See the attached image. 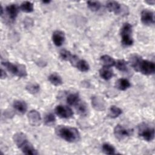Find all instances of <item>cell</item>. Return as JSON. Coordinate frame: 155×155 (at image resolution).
<instances>
[{
	"instance_id": "6da1fadb",
	"label": "cell",
	"mask_w": 155,
	"mask_h": 155,
	"mask_svg": "<svg viewBox=\"0 0 155 155\" xmlns=\"http://www.w3.org/2000/svg\"><path fill=\"white\" fill-rule=\"evenodd\" d=\"M131 67L138 72L145 75H150L155 72V64L153 62L143 59L137 54L132 55L130 59Z\"/></svg>"
},
{
	"instance_id": "7a4b0ae2",
	"label": "cell",
	"mask_w": 155,
	"mask_h": 155,
	"mask_svg": "<svg viewBox=\"0 0 155 155\" xmlns=\"http://www.w3.org/2000/svg\"><path fill=\"white\" fill-rule=\"evenodd\" d=\"M55 133L59 137L68 142H75L80 139V133L74 127L59 125L55 128Z\"/></svg>"
},
{
	"instance_id": "3957f363",
	"label": "cell",
	"mask_w": 155,
	"mask_h": 155,
	"mask_svg": "<svg viewBox=\"0 0 155 155\" xmlns=\"http://www.w3.org/2000/svg\"><path fill=\"white\" fill-rule=\"evenodd\" d=\"M14 142L16 146L21 150V151L26 154H38L37 150L28 142L26 136L21 133L18 132L13 135V137Z\"/></svg>"
},
{
	"instance_id": "277c9868",
	"label": "cell",
	"mask_w": 155,
	"mask_h": 155,
	"mask_svg": "<svg viewBox=\"0 0 155 155\" xmlns=\"http://www.w3.org/2000/svg\"><path fill=\"white\" fill-rule=\"evenodd\" d=\"M2 65L13 74L19 78H24L27 75L26 67L21 64H13L10 62H2Z\"/></svg>"
},
{
	"instance_id": "5b68a950",
	"label": "cell",
	"mask_w": 155,
	"mask_h": 155,
	"mask_svg": "<svg viewBox=\"0 0 155 155\" xmlns=\"http://www.w3.org/2000/svg\"><path fill=\"white\" fill-rule=\"evenodd\" d=\"M131 33V25L128 22L124 24L120 29V35L122 36V43L125 46H130L133 44Z\"/></svg>"
},
{
	"instance_id": "8992f818",
	"label": "cell",
	"mask_w": 155,
	"mask_h": 155,
	"mask_svg": "<svg viewBox=\"0 0 155 155\" xmlns=\"http://www.w3.org/2000/svg\"><path fill=\"white\" fill-rule=\"evenodd\" d=\"M138 134L146 141H151L154 137V129L147 124L142 123L138 127Z\"/></svg>"
},
{
	"instance_id": "52a82bcc",
	"label": "cell",
	"mask_w": 155,
	"mask_h": 155,
	"mask_svg": "<svg viewBox=\"0 0 155 155\" xmlns=\"http://www.w3.org/2000/svg\"><path fill=\"white\" fill-rule=\"evenodd\" d=\"M54 111L57 116L63 119H69L73 115L72 110L67 106L58 105L55 108Z\"/></svg>"
},
{
	"instance_id": "ba28073f",
	"label": "cell",
	"mask_w": 155,
	"mask_h": 155,
	"mask_svg": "<svg viewBox=\"0 0 155 155\" xmlns=\"http://www.w3.org/2000/svg\"><path fill=\"white\" fill-rule=\"evenodd\" d=\"M131 131L121 125H117L114 128V134L119 140H123L131 135Z\"/></svg>"
},
{
	"instance_id": "9c48e42d",
	"label": "cell",
	"mask_w": 155,
	"mask_h": 155,
	"mask_svg": "<svg viewBox=\"0 0 155 155\" xmlns=\"http://www.w3.org/2000/svg\"><path fill=\"white\" fill-rule=\"evenodd\" d=\"M141 21L143 24L147 25H150L154 24V13L152 11L147 9L142 10L141 12Z\"/></svg>"
},
{
	"instance_id": "30bf717a",
	"label": "cell",
	"mask_w": 155,
	"mask_h": 155,
	"mask_svg": "<svg viewBox=\"0 0 155 155\" xmlns=\"http://www.w3.org/2000/svg\"><path fill=\"white\" fill-rule=\"evenodd\" d=\"M27 117L30 124L33 126H38L41 122V117L40 113L35 110H32L30 111L27 114Z\"/></svg>"
},
{
	"instance_id": "8fae6325",
	"label": "cell",
	"mask_w": 155,
	"mask_h": 155,
	"mask_svg": "<svg viewBox=\"0 0 155 155\" xmlns=\"http://www.w3.org/2000/svg\"><path fill=\"white\" fill-rule=\"evenodd\" d=\"M107 8L108 10V11L111 12H113L116 15L120 14L122 13L124 11L125 12V10H122L123 8L118 2L111 1H108L106 5Z\"/></svg>"
},
{
	"instance_id": "7c38bea8",
	"label": "cell",
	"mask_w": 155,
	"mask_h": 155,
	"mask_svg": "<svg viewBox=\"0 0 155 155\" xmlns=\"http://www.w3.org/2000/svg\"><path fill=\"white\" fill-rule=\"evenodd\" d=\"M91 105L95 110L98 111H102L105 108V101L98 96H94L91 97Z\"/></svg>"
},
{
	"instance_id": "4fadbf2b",
	"label": "cell",
	"mask_w": 155,
	"mask_h": 155,
	"mask_svg": "<svg viewBox=\"0 0 155 155\" xmlns=\"http://www.w3.org/2000/svg\"><path fill=\"white\" fill-rule=\"evenodd\" d=\"M52 41L54 44L58 47L61 46L65 41L64 33L61 30H56L53 33Z\"/></svg>"
},
{
	"instance_id": "5bb4252c",
	"label": "cell",
	"mask_w": 155,
	"mask_h": 155,
	"mask_svg": "<svg viewBox=\"0 0 155 155\" xmlns=\"http://www.w3.org/2000/svg\"><path fill=\"white\" fill-rule=\"evenodd\" d=\"M6 12L12 20H15L18 15L19 8L16 4H10L6 7Z\"/></svg>"
},
{
	"instance_id": "9a60e30c",
	"label": "cell",
	"mask_w": 155,
	"mask_h": 155,
	"mask_svg": "<svg viewBox=\"0 0 155 155\" xmlns=\"http://www.w3.org/2000/svg\"><path fill=\"white\" fill-rule=\"evenodd\" d=\"M13 108L20 114H24L27 110V105L25 101L18 100L13 102Z\"/></svg>"
},
{
	"instance_id": "2e32d148",
	"label": "cell",
	"mask_w": 155,
	"mask_h": 155,
	"mask_svg": "<svg viewBox=\"0 0 155 155\" xmlns=\"http://www.w3.org/2000/svg\"><path fill=\"white\" fill-rule=\"evenodd\" d=\"M99 74L102 79L105 80H109L113 77V73L110 67H103L99 70Z\"/></svg>"
},
{
	"instance_id": "e0dca14e",
	"label": "cell",
	"mask_w": 155,
	"mask_h": 155,
	"mask_svg": "<svg viewBox=\"0 0 155 155\" xmlns=\"http://www.w3.org/2000/svg\"><path fill=\"white\" fill-rule=\"evenodd\" d=\"M101 61L104 65V67H111L114 65L115 64V60L111 56L104 54L102 55L101 57Z\"/></svg>"
},
{
	"instance_id": "ac0fdd59",
	"label": "cell",
	"mask_w": 155,
	"mask_h": 155,
	"mask_svg": "<svg viewBox=\"0 0 155 155\" xmlns=\"http://www.w3.org/2000/svg\"><path fill=\"white\" fill-rule=\"evenodd\" d=\"M116 86L119 90L124 91L130 88L131 84L129 81L127 80V79L121 78L117 81V82H116Z\"/></svg>"
},
{
	"instance_id": "d6986e66",
	"label": "cell",
	"mask_w": 155,
	"mask_h": 155,
	"mask_svg": "<svg viewBox=\"0 0 155 155\" xmlns=\"http://www.w3.org/2000/svg\"><path fill=\"white\" fill-rule=\"evenodd\" d=\"M48 79L51 84L55 86H59L62 84V79L61 77L56 73L51 74L48 76Z\"/></svg>"
},
{
	"instance_id": "ffe728a7",
	"label": "cell",
	"mask_w": 155,
	"mask_h": 155,
	"mask_svg": "<svg viewBox=\"0 0 155 155\" xmlns=\"http://www.w3.org/2000/svg\"><path fill=\"white\" fill-rule=\"evenodd\" d=\"M75 67H76L79 71L82 72H86L88 71L90 68L89 64L84 59H79Z\"/></svg>"
},
{
	"instance_id": "44dd1931",
	"label": "cell",
	"mask_w": 155,
	"mask_h": 155,
	"mask_svg": "<svg viewBox=\"0 0 155 155\" xmlns=\"http://www.w3.org/2000/svg\"><path fill=\"white\" fill-rule=\"evenodd\" d=\"M66 101L67 104L70 105L75 106L81 101V99L78 93H71L67 97Z\"/></svg>"
},
{
	"instance_id": "7402d4cb",
	"label": "cell",
	"mask_w": 155,
	"mask_h": 155,
	"mask_svg": "<svg viewBox=\"0 0 155 155\" xmlns=\"http://www.w3.org/2000/svg\"><path fill=\"white\" fill-rule=\"evenodd\" d=\"M114 66L117 70L120 71L124 72L128 70V63L123 59H119L115 61Z\"/></svg>"
},
{
	"instance_id": "603a6c76",
	"label": "cell",
	"mask_w": 155,
	"mask_h": 155,
	"mask_svg": "<svg viewBox=\"0 0 155 155\" xmlns=\"http://www.w3.org/2000/svg\"><path fill=\"white\" fill-rule=\"evenodd\" d=\"M20 8L22 12L25 13H31L34 10V7L33 3L29 1L23 2L20 6Z\"/></svg>"
},
{
	"instance_id": "cb8c5ba5",
	"label": "cell",
	"mask_w": 155,
	"mask_h": 155,
	"mask_svg": "<svg viewBox=\"0 0 155 155\" xmlns=\"http://www.w3.org/2000/svg\"><path fill=\"white\" fill-rule=\"evenodd\" d=\"M77 112L81 115H85L87 111V105L84 102L80 101L75 106H74Z\"/></svg>"
},
{
	"instance_id": "d4e9b609",
	"label": "cell",
	"mask_w": 155,
	"mask_h": 155,
	"mask_svg": "<svg viewBox=\"0 0 155 155\" xmlns=\"http://www.w3.org/2000/svg\"><path fill=\"white\" fill-rule=\"evenodd\" d=\"M122 110L115 106L112 105L110 108V111H109V116L111 118H116L117 117L119 116H120L122 114Z\"/></svg>"
},
{
	"instance_id": "484cf974",
	"label": "cell",
	"mask_w": 155,
	"mask_h": 155,
	"mask_svg": "<svg viewBox=\"0 0 155 155\" xmlns=\"http://www.w3.org/2000/svg\"><path fill=\"white\" fill-rule=\"evenodd\" d=\"M102 150L105 154H115L114 147L108 143H104L102 146Z\"/></svg>"
},
{
	"instance_id": "4316f807",
	"label": "cell",
	"mask_w": 155,
	"mask_h": 155,
	"mask_svg": "<svg viewBox=\"0 0 155 155\" xmlns=\"http://www.w3.org/2000/svg\"><path fill=\"white\" fill-rule=\"evenodd\" d=\"M87 5L91 11L96 12L100 9L101 4L99 1H87Z\"/></svg>"
},
{
	"instance_id": "83f0119b",
	"label": "cell",
	"mask_w": 155,
	"mask_h": 155,
	"mask_svg": "<svg viewBox=\"0 0 155 155\" xmlns=\"http://www.w3.org/2000/svg\"><path fill=\"white\" fill-rule=\"evenodd\" d=\"M26 90L31 94H36L39 91L40 87L37 84H29L26 86Z\"/></svg>"
},
{
	"instance_id": "f1b7e54d",
	"label": "cell",
	"mask_w": 155,
	"mask_h": 155,
	"mask_svg": "<svg viewBox=\"0 0 155 155\" xmlns=\"http://www.w3.org/2000/svg\"><path fill=\"white\" fill-rule=\"evenodd\" d=\"M44 121L46 125L51 126L55 123L56 118L54 114H53L52 113H48L45 116Z\"/></svg>"
},
{
	"instance_id": "f546056e",
	"label": "cell",
	"mask_w": 155,
	"mask_h": 155,
	"mask_svg": "<svg viewBox=\"0 0 155 155\" xmlns=\"http://www.w3.org/2000/svg\"><path fill=\"white\" fill-rule=\"evenodd\" d=\"M60 57L62 59L64 60V61H70V59L71 58L73 54H71V53H70V51H69L65 49H62L60 51Z\"/></svg>"
},
{
	"instance_id": "4dcf8cb0",
	"label": "cell",
	"mask_w": 155,
	"mask_h": 155,
	"mask_svg": "<svg viewBox=\"0 0 155 155\" xmlns=\"http://www.w3.org/2000/svg\"><path fill=\"white\" fill-rule=\"evenodd\" d=\"M6 77H7V73H5V71L4 70H2L1 68V78L2 79H5Z\"/></svg>"
},
{
	"instance_id": "1f68e13d",
	"label": "cell",
	"mask_w": 155,
	"mask_h": 155,
	"mask_svg": "<svg viewBox=\"0 0 155 155\" xmlns=\"http://www.w3.org/2000/svg\"><path fill=\"white\" fill-rule=\"evenodd\" d=\"M145 2L150 5H154V1H147Z\"/></svg>"
},
{
	"instance_id": "d6a6232c",
	"label": "cell",
	"mask_w": 155,
	"mask_h": 155,
	"mask_svg": "<svg viewBox=\"0 0 155 155\" xmlns=\"http://www.w3.org/2000/svg\"><path fill=\"white\" fill-rule=\"evenodd\" d=\"M42 2L44 4H48V3L50 2V1H42Z\"/></svg>"
}]
</instances>
